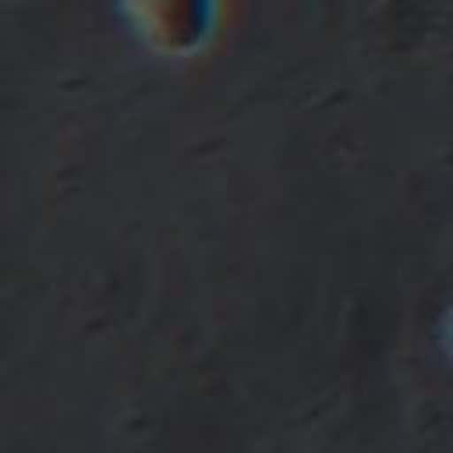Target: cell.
Masks as SVG:
<instances>
[{"label":"cell","instance_id":"cell-2","mask_svg":"<svg viewBox=\"0 0 453 453\" xmlns=\"http://www.w3.org/2000/svg\"><path fill=\"white\" fill-rule=\"evenodd\" d=\"M439 347H442L446 361L453 365V304L446 308V315H442V322H439Z\"/></svg>","mask_w":453,"mask_h":453},{"label":"cell","instance_id":"cell-1","mask_svg":"<svg viewBox=\"0 0 453 453\" xmlns=\"http://www.w3.org/2000/svg\"><path fill=\"white\" fill-rule=\"evenodd\" d=\"M124 32L159 64L184 67L209 57L226 25V0H110Z\"/></svg>","mask_w":453,"mask_h":453}]
</instances>
